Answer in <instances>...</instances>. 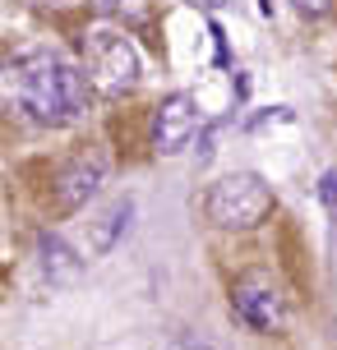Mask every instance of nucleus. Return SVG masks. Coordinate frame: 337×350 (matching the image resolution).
<instances>
[{
  "instance_id": "nucleus-8",
  "label": "nucleus",
  "mask_w": 337,
  "mask_h": 350,
  "mask_svg": "<svg viewBox=\"0 0 337 350\" xmlns=\"http://www.w3.org/2000/svg\"><path fill=\"white\" fill-rule=\"evenodd\" d=\"M129 217H134V198H116L111 208L97 212V221H88V254L92 258H102V254H111V249L121 245Z\"/></svg>"
},
{
  "instance_id": "nucleus-3",
  "label": "nucleus",
  "mask_w": 337,
  "mask_h": 350,
  "mask_svg": "<svg viewBox=\"0 0 337 350\" xmlns=\"http://www.w3.org/2000/svg\"><path fill=\"white\" fill-rule=\"evenodd\" d=\"M84 70H88V79H92L97 92L125 97L129 88L139 83L143 55H139V46H134L125 33H116V28H97V33L84 37Z\"/></svg>"
},
{
  "instance_id": "nucleus-2",
  "label": "nucleus",
  "mask_w": 337,
  "mask_h": 350,
  "mask_svg": "<svg viewBox=\"0 0 337 350\" xmlns=\"http://www.w3.org/2000/svg\"><path fill=\"white\" fill-rule=\"evenodd\" d=\"M203 212L222 230H254V226H264V217L273 212V189L264 185V175L231 171L208 189Z\"/></svg>"
},
{
  "instance_id": "nucleus-9",
  "label": "nucleus",
  "mask_w": 337,
  "mask_h": 350,
  "mask_svg": "<svg viewBox=\"0 0 337 350\" xmlns=\"http://www.w3.org/2000/svg\"><path fill=\"white\" fill-rule=\"evenodd\" d=\"M291 5H296L305 18H323L328 10H333V0H291Z\"/></svg>"
},
{
  "instance_id": "nucleus-10",
  "label": "nucleus",
  "mask_w": 337,
  "mask_h": 350,
  "mask_svg": "<svg viewBox=\"0 0 337 350\" xmlns=\"http://www.w3.org/2000/svg\"><path fill=\"white\" fill-rule=\"evenodd\" d=\"M92 10H97V14H116V10H121L125 0H88Z\"/></svg>"
},
{
  "instance_id": "nucleus-4",
  "label": "nucleus",
  "mask_w": 337,
  "mask_h": 350,
  "mask_svg": "<svg viewBox=\"0 0 337 350\" xmlns=\"http://www.w3.org/2000/svg\"><path fill=\"white\" fill-rule=\"evenodd\" d=\"M231 314L245 323L249 332L273 336L286 327V295L282 286L268 277V272H245V277L231 286Z\"/></svg>"
},
{
  "instance_id": "nucleus-7",
  "label": "nucleus",
  "mask_w": 337,
  "mask_h": 350,
  "mask_svg": "<svg viewBox=\"0 0 337 350\" xmlns=\"http://www.w3.org/2000/svg\"><path fill=\"white\" fill-rule=\"evenodd\" d=\"M37 267H42V277L51 281V286H74V281L84 277V258L55 230H42L37 235Z\"/></svg>"
},
{
  "instance_id": "nucleus-1",
  "label": "nucleus",
  "mask_w": 337,
  "mask_h": 350,
  "mask_svg": "<svg viewBox=\"0 0 337 350\" xmlns=\"http://www.w3.org/2000/svg\"><path fill=\"white\" fill-rule=\"evenodd\" d=\"M10 70H14L18 106L37 124H70L84 116L88 88H92L84 65L65 60L60 51H28V55H18Z\"/></svg>"
},
{
  "instance_id": "nucleus-5",
  "label": "nucleus",
  "mask_w": 337,
  "mask_h": 350,
  "mask_svg": "<svg viewBox=\"0 0 337 350\" xmlns=\"http://www.w3.org/2000/svg\"><path fill=\"white\" fill-rule=\"evenodd\" d=\"M199 129V106L190 92H171V97H162L158 111H153V129H148V139H153V152L162 157H176L190 148Z\"/></svg>"
},
{
  "instance_id": "nucleus-6",
  "label": "nucleus",
  "mask_w": 337,
  "mask_h": 350,
  "mask_svg": "<svg viewBox=\"0 0 337 350\" xmlns=\"http://www.w3.org/2000/svg\"><path fill=\"white\" fill-rule=\"evenodd\" d=\"M102 185H107V161L97 157V152L92 157L84 152V157H74L65 171L55 175V203L65 212H74V208H84Z\"/></svg>"
}]
</instances>
